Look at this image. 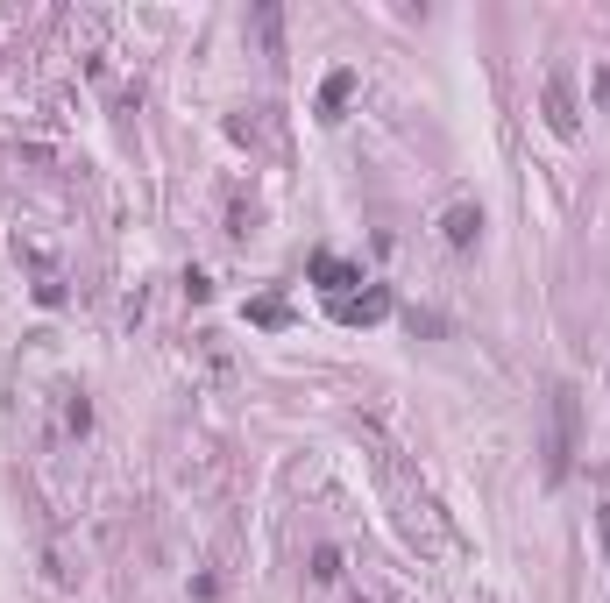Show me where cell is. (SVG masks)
Returning a JSON list of instances; mask_svg holds the SVG:
<instances>
[{
	"label": "cell",
	"instance_id": "obj_1",
	"mask_svg": "<svg viewBox=\"0 0 610 603\" xmlns=\"http://www.w3.org/2000/svg\"><path fill=\"white\" fill-rule=\"evenodd\" d=\"M575 440H582V398H575V384H554L547 391V476L554 483L575 462Z\"/></svg>",
	"mask_w": 610,
	"mask_h": 603
},
{
	"label": "cell",
	"instance_id": "obj_2",
	"mask_svg": "<svg viewBox=\"0 0 610 603\" xmlns=\"http://www.w3.org/2000/svg\"><path fill=\"white\" fill-rule=\"evenodd\" d=\"M334 313H341L348 327H369V320H384V313H391V298H384V291H362V298H334Z\"/></svg>",
	"mask_w": 610,
	"mask_h": 603
},
{
	"label": "cell",
	"instance_id": "obj_3",
	"mask_svg": "<svg viewBox=\"0 0 610 603\" xmlns=\"http://www.w3.org/2000/svg\"><path fill=\"white\" fill-rule=\"evenodd\" d=\"M440 228H447V242H454V249H469V242H476V228H483V213H476V206H447Z\"/></svg>",
	"mask_w": 610,
	"mask_h": 603
},
{
	"label": "cell",
	"instance_id": "obj_4",
	"mask_svg": "<svg viewBox=\"0 0 610 603\" xmlns=\"http://www.w3.org/2000/svg\"><path fill=\"white\" fill-rule=\"evenodd\" d=\"M547 121H554L561 135L575 128V86H568V79H554V86H547Z\"/></svg>",
	"mask_w": 610,
	"mask_h": 603
},
{
	"label": "cell",
	"instance_id": "obj_5",
	"mask_svg": "<svg viewBox=\"0 0 610 603\" xmlns=\"http://www.w3.org/2000/svg\"><path fill=\"white\" fill-rule=\"evenodd\" d=\"M348 93H355V71H334V79H327V86H320V114H327V121H334V114H341V107H348Z\"/></svg>",
	"mask_w": 610,
	"mask_h": 603
},
{
	"label": "cell",
	"instance_id": "obj_6",
	"mask_svg": "<svg viewBox=\"0 0 610 603\" xmlns=\"http://www.w3.org/2000/svg\"><path fill=\"white\" fill-rule=\"evenodd\" d=\"M313 277H320L327 291H348V284H362V277H355L348 263H334V256H320V263H313Z\"/></svg>",
	"mask_w": 610,
	"mask_h": 603
},
{
	"label": "cell",
	"instance_id": "obj_7",
	"mask_svg": "<svg viewBox=\"0 0 610 603\" xmlns=\"http://www.w3.org/2000/svg\"><path fill=\"white\" fill-rule=\"evenodd\" d=\"M256 29H263V43H270V57H284V43H277V8H256Z\"/></svg>",
	"mask_w": 610,
	"mask_h": 603
},
{
	"label": "cell",
	"instance_id": "obj_8",
	"mask_svg": "<svg viewBox=\"0 0 610 603\" xmlns=\"http://www.w3.org/2000/svg\"><path fill=\"white\" fill-rule=\"evenodd\" d=\"M596 533H603V561H610V504L596 511Z\"/></svg>",
	"mask_w": 610,
	"mask_h": 603
}]
</instances>
